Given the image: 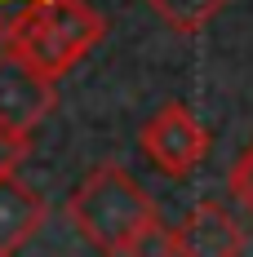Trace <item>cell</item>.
I'll return each instance as SVG.
<instances>
[{
  "label": "cell",
  "mask_w": 253,
  "mask_h": 257,
  "mask_svg": "<svg viewBox=\"0 0 253 257\" xmlns=\"http://www.w3.org/2000/svg\"><path fill=\"white\" fill-rule=\"evenodd\" d=\"M138 147L164 178H191L209 155V133L187 102H164L138 128Z\"/></svg>",
  "instance_id": "3"
},
{
  "label": "cell",
  "mask_w": 253,
  "mask_h": 257,
  "mask_svg": "<svg viewBox=\"0 0 253 257\" xmlns=\"http://www.w3.org/2000/svg\"><path fill=\"white\" fill-rule=\"evenodd\" d=\"M107 36V18L85 0H45L5 27V49H14L45 80H58Z\"/></svg>",
  "instance_id": "1"
},
{
  "label": "cell",
  "mask_w": 253,
  "mask_h": 257,
  "mask_svg": "<svg viewBox=\"0 0 253 257\" xmlns=\"http://www.w3.org/2000/svg\"><path fill=\"white\" fill-rule=\"evenodd\" d=\"M53 106H58L53 80H45L36 67H27L14 49L0 45V124L31 138V128L40 124Z\"/></svg>",
  "instance_id": "4"
},
{
  "label": "cell",
  "mask_w": 253,
  "mask_h": 257,
  "mask_svg": "<svg viewBox=\"0 0 253 257\" xmlns=\"http://www.w3.org/2000/svg\"><path fill=\"white\" fill-rule=\"evenodd\" d=\"M27 155H31V138L0 124V178H18V169L27 164Z\"/></svg>",
  "instance_id": "9"
},
{
  "label": "cell",
  "mask_w": 253,
  "mask_h": 257,
  "mask_svg": "<svg viewBox=\"0 0 253 257\" xmlns=\"http://www.w3.org/2000/svg\"><path fill=\"white\" fill-rule=\"evenodd\" d=\"M147 5L155 9V18L169 27V31L196 36V31H204V27L227 9L231 0H147Z\"/></svg>",
  "instance_id": "7"
},
{
  "label": "cell",
  "mask_w": 253,
  "mask_h": 257,
  "mask_svg": "<svg viewBox=\"0 0 253 257\" xmlns=\"http://www.w3.org/2000/svg\"><path fill=\"white\" fill-rule=\"evenodd\" d=\"M178 257H240L244 253V231L218 200H200L187 208L178 222Z\"/></svg>",
  "instance_id": "5"
},
{
  "label": "cell",
  "mask_w": 253,
  "mask_h": 257,
  "mask_svg": "<svg viewBox=\"0 0 253 257\" xmlns=\"http://www.w3.org/2000/svg\"><path fill=\"white\" fill-rule=\"evenodd\" d=\"M125 257H178V235H174V226H164L160 217H151V222L138 231V239L129 244Z\"/></svg>",
  "instance_id": "8"
},
{
  "label": "cell",
  "mask_w": 253,
  "mask_h": 257,
  "mask_svg": "<svg viewBox=\"0 0 253 257\" xmlns=\"http://www.w3.org/2000/svg\"><path fill=\"white\" fill-rule=\"evenodd\" d=\"M31 5H45V0H0V27H9L14 18H23Z\"/></svg>",
  "instance_id": "11"
},
{
  "label": "cell",
  "mask_w": 253,
  "mask_h": 257,
  "mask_svg": "<svg viewBox=\"0 0 253 257\" xmlns=\"http://www.w3.org/2000/svg\"><path fill=\"white\" fill-rule=\"evenodd\" d=\"M49 204L23 178H0V257H18L45 226Z\"/></svg>",
  "instance_id": "6"
},
{
  "label": "cell",
  "mask_w": 253,
  "mask_h": 257,
  "mask_svg": "<svg viewBox=\"0 0 253 257\" xmlns=\"http://www.w3.org/2000/svg\"><path fill=\"white\" fill-rule=\"evenodd\" d=\"M160 217L155 200L129 178L120 164H98L89 169L85 182L67 200V222L85 235V244H94L107 257H125L138 231Z\"/></svg>",
  "instance_id": "2"
},
{
  "label": "cell",
  "mask_w": 253,
  "mask_h": 257,
  "mask_svg": "<svg viewBox=\"0 0 253 257\" xmlns=\"http://www.w3.org/2000/svg\"><path fill=\"white\" fill-rule=\"evenodd\" d=\"M0 40H5V27H0Z\"/></svg>",
  "instance_id": "12"
},
{
  "label": "cell",
  "mask_w": 253,
  "mask_h": 257,
  "mask_svg": "<svg viewBox=\"0 0 253 257\" xmlns=\"http://www.w3.org/2000/svg\"><path fill=\"white\" fill-rule=\"evenodd\" d=\"M227 186H231V195H235V204L240 208H249L253 213V147L235 164H231V178H227Z\"/></svg>",
  "instance_id": "10"
}]
</instances>
